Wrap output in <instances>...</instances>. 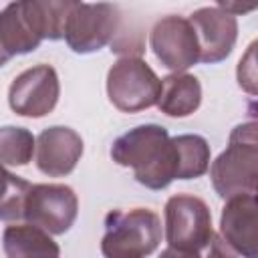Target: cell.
I'll use <instances>...</instances> for the list:
<instances>
[{
	"label": "cell",
	"instance_id": "obj_11",
	"mask_svg": "<svg viewBox=\"0 0 258 258\" xmlns=\"http://www.w3.org/2000/svg\"><path fill=\"white\" fill-rule=\"evenodd\" d=\"M189 24L200 46V62L216 64L230 56L238 40V20L222 8L204 6L189 14Z\"/></svg>",
	"mask_w": 258,
	"mask_h": 258
},
{
	"label": "cell",
	"instance_id": "obj_10",
	"mask_svg": "<svg viewBox=\"0 0 258 258\" xmlns=\"http://www.w3.org/2000/svg\"><path fill=\"white\" fill-rule=\"evenodd\" d=\"M224 254L258 256V202L256 194H236L226 198L220 214V238Z\"/></svg>",
	"mask_w": 258,
	"mask_h": 258
},
{
	"label": "cell",
	"instance_id": "obj_1",
	"mask_svg": "<svg viewBox=\"0 0 258 258\" xmlns=\"http://www.w3.org/2000/svg\"><path fill=\"white\" fill-rule=\"evenodd\" d=\"M111 157L121 167H131L137 183L147 189H165L177 175L173 141L165 127L145 123L119 135L111 145Z\"/></svg>",
	"mask_w": 258,
	"mask_h": 258
},
{
	"label": "cell",
	"instance_id": "obj_14",
	"mask_svg": "<svg viewBox=\"0 0 258 258\" xmlns=\"http://www.w3.org/2000/svg\"><path fill=\"white\" fill-rule=\"evenodd\" d=\"M157 109L167 117H187L202 105V85L189 73H171L161 79Z\"/></svg>",
	"mask_w": 258,
	"mask_h": 258
},
{
	"label": "cell",
	"instance_id": "obj_7",
	"mask_svg": "<svg viewBox=\"0 0 258 258\" xmlns=\"http://www.w3.org/2000/svg\"><path fill=\"white\" fill-rule=\"evenodd\" d=\"M79 214V198L71 185L64 183H30L22 218L50 236H60L71 230Z\"/></svg>",
	"mask_w": 258,
	"mask_h": 258
},
{
	"label": "cell",
	"instance_id": "obj_13",
	"mask_svg": "<svg viewBox=\"0 0 258 258\" xmlns=\"http://www.w3.org/2000/svg\"><path fill=\"white\" fill-rule=\"evenodd\" d=\"M42 34L30 14L24 10L20 0L10 2L0 12V44L10 54H28L42 42Z\"/></svg>",
	"mask_w": 258,
	"mask_h": 258
},
{
	"label": "cell",
	"instance_id": "obj_20",
	"mask_svg": "<svg viewBox=\"0 0 258 258\" xmlns=\"http://www.w3.org/2000/svg\"><path fill=\"white\" fill-rule=\"evenodd\" d=\"M236 77H238V85L248 93V95H256L258 89H256V42H252L246 50V54L240 58L238 62V71H236Z\"/></svg>",
	"mask_w": 258,
	"mask_h": 258
},
{
	"label": "cell",
	"instance_id": "obj_17",
	"mask_svg": "<svg viewBox=\"0 0 258 258\" xmlns=\"http://www.w3.org/2000/svg\"><path fill=\"white\" fill-rule=\"evenodd\" d=\"M177 157V175L175 179H196L202 177L210 167V145L202 135L183 133L171 137Z\"/></svg>",
	"mask_w": 258,
	"mask_h": 258
},
{
	"label": "cell",
	"instance_id": "obj_6",
	"mask_svg": "<svg viewBox=\"0 0 258 258\" xmlns=\"http://www.w3.org/2000/svg\"><path fill=\"white\" fill-rule=\"evenodd\" d=\"M121 24L119 8L111 2H79L64 26V40L77 54H91L113 42Z\"/></svg>",
	"mask_w": 258,
	"mask_h": 258
},
{
	"label": "cell",
	"instance_id": "obj_3",
	"mask_svg": "<svg viewBox=\"0 0 258 258\" xmlns=\"http://www.w3.org/2000/svg\"><path fill=\"white\" fill-rule=\"evenodd\" d=\"M256 121L236 125L228 147L210 163V179L220 198L236 194H256L258 177V137Z\"/></svg>",
	"mask_w": 258,
	"mask_h": 258
},
{
	"label": "cell",
	"instance_id": "obj_19",
	"mask_svg": "<svg viewBox=\"0 0 258 258\" xmlns=\"http://www.w3.org/2000/svg\"><path fill=\"white\" fill-rule=\"evenodd\" d=\"M28 187L30 183L24 177L8 171L4 163H0V220L12 222L22 218Z\"/></svg>",
	"mask_w": 258,
	"mask_h": 258
},
{
	"label": "cell",
	"instance_id": "obj_21",
	"mask_svg": "<svg viewBox=\"0 0 258 258\" xmlns=\"http://www.w3.org/2000/svg\"><path fill=\"white\" fill-rule=\"evenodd\" d=\"M216 4L234 16H244L258 8V0H216Z\"/></svg>",
	"mask_w": 258,
	"mask_h": 258
},
{
	"label": "cell",
	"instance_id": "obj_9",
	"mask_svg": "<svg viewBox=\"0 0 258 258\" xmlns=\"http://www.w3.org/2000/svg\"><path fill=\"white\" fill-rule=\"evenodd\" d=\"M149 46L161 67L171 73H183L200 62V46L187 18L167 14L159 18L149 32Z\"/></svg>",
	"mask_w": 258,
	"mask_h": 258
},
{
	"label": "cell",
	"instance_id": "obj_18",
	"mask_svg": "<svg viewBox=\"0 0 258 258\" xmlns=\"http://www.w3.org/2000/svg\"><path fill=\"white\" fill-rule=\"evenodd\" d=\"M36 137L26 127L4 125L0 127V163L28 165L32 161Z\"/></svg>",
	"mask_w": 258,
	"mask_h": 258
},
{
	"label": "cell",
	"instance_id": "obj_2",
	"mask_svg": "<svg viewBox=\"0 0 258 258\" xmlns=\"http://www.w3.org/2000/svg\"><path fill=\"white\" fill-rule=\"evenodd\" d=\"M163 236L167 248L161 256H200L214 242L212 212L191 194H175L163 208Z\"/></svg>",
	"mask_w": 258,
	"mask_h": 258
},
{
	"label": "cell",
	"instance_id": "obj_16",
	"mask_svg": "<svg viewBox=\"0 0 258 258\" xmlns=\"http://www.w3.org/2000/svg\"><path fill=\"white\" fill-rule=\"evenodd\" d=\"M79 2L81 0H20L44 40H60L64 36L67 20Z\"/></svg>",
	"mask_w": 258,
	"mask_h": 258
},
{
	"label": "cell",
	"instance_id": "obj_4",
	"mask_svg": "<svg viewBox=\"0 0 258 258\" xmlns=\"http://www.w3.org/2000/svg\"><path fill=\"white\" fill-rule=\"evenodd\" d=\"M161 236V220L153 210H111L105 216L101 252L107 258H143L157 250Z\"/></svg>",
	"mask_w": 258,
	"mask_h": 258
},
{
	"label": "cell",
	"instance_id": "obj_22",
	"mask_svg": "<svg viewBox=\"0 0 258 258\" xmlns=\"http://www.w3.org/2000/svg\"><path fill=\"white\" fill-rule=\"evenodd\" d=\"M10 58H12V56H10V54H8V52L2 48V44H0V69H2V67H4L8 60H10Z\"/></svg>",
	"mask_w": 258,
	"mask_h": 258
},
{
	"label": "cell",
	"instance_id": "obj_8",
	"mask_svg": "<svg viewBox=\"0 0 258 258\" xmlns=\"http://www.w3.org/2000/svg\"><path fill=\"white\" fill-rule=\"evenodd\" d=\"M60 97V81L50 64H34L22 71L8 89V105L20 117L40 119L48 115Z\"/></svg>",
	"mask_w": 258,
	"mask_h": 258
},
{
	"label": "cell",
	"instance_id": "obj_15",
	"mask_svg": "<svg viewBox=\"0 0 258 258\" xmlns=\"http://www.w3.org/2000/svg\"><path fill=\"white\" fill-rule=\"evenodd\" d=\"M2 248L10 258H28V256H58L60 248L50 238V234L30 222L10 224L2 232Z\"/></svg>",
	"mask_w": 258,
	"mask_h": 258
},
{
	"label": "cell",
	"instance_id": "obj_12",
	"mask_svg": "<svg viewBox=\"0 0 258 258\" xmlns=\"http://www.w3.org/2000/svg\"><path fill=\"white\" fill-rule=\"evenodd\" d=\"M83 149V139L75 129L52 125L38 133L34 161L40 173L48 177H64L81 161Z\"/></svg>",
	"mask_w": 258,
	"mask_h": 258
},
{
	"label": "cell",
	"instance_id": "obj_5",
	"mask_svg": "<svg viewBox=\"0 0 258 258\" xmlns=\"http://www.w3.org/2000/svg\"><path fill=\"white\" fill-rule=\"evenodd\" d=\"M161 79L137 54L121 56L107 73V97L123 113H139L157 103Z\"/></svg>",
	"mask_w": 258,
	"mask_h": 258
}]
</instances>
